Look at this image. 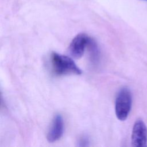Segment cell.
Wrapping results in <instances>:
<instances>
[{"mask_svg": "<svg viewBox=\"0 0 147 147\" xmlns=\"http://www.w3.org/2000/svg\"><path fill=\"white\" fill-rule=\"evenodd\" d=\"M51 63L53 72L57 76L78 75L82 72L71 57L56 52H53L51 55Z\"/></svg>", "mask_w": 147, "mask_h": 147, "instance_id": "1", "label": "cell"}, {"mask_svg": "<svg viewBox=\"0 0 147 147\" xmlns=\"http://www.w3.org/2000/svg\"><path fill=\"white\" fill-rule=\"evenodd\" d=\"M132 105V95L127 87H123L118 92L115 102V112L120 121L127 119L130 112Z\"/></svg>", "mask_w": 147, "mask_h": 147, "instance_id": "2", "label": "cell"}, {"mask_svg": "<svg viewBox=\"0 0 147 147\" xmlns=\"http://www.w3.org/2000/svg\"><path fill=\"white\" fill-rule=\"evenodd\" d=\"M131 141L134 147L147 146V127L140 119H137L133 125Z\"/></svg>", "mask_w": 147, "mask_h": 147, "instance_id": "3", "label": "cell"}, {"mask_svg": "<svg viewBox=\"0 0 147 147\" xmlns=\"http://www.w3.org/2000/svg\"><path fill=\"white\" fill-rule=\"evenodd\" d=\"M91 38L85 33L77 34L69 46V52L72 57L80 59L84 54L86 47L88 46Z\"/></svg>", "mask_w": 147, "mask_h": 147, "instance_id": "4", "label": "cell"}, {"mask_svg": "<svg viewBox=\"0 0 147 147\" xmlns=\"http://www.w3.org/2000/svg\"><path fill=\"white\" fill-rule=\"evenodd\" d=\"M64 133V121L62 116L56 114L53 119L51 126L48 132L47 138L48 142H54L59 140Z\"/></svg>", "mask_w": 147, "mask_h": 147, "instance_id": "5", "label": "cell"}, {"mask_svg": "<svg viewBox=\"0 0 147 147\" xmlns=\"http://www.w3.org/2000/svg\"><path fill=\"white\" fill-rule=\"evenodd\" d=\"M88 140L86 137H82L80 140H79V146H88Z\"/></svg>", "mask_w": 147, "mask_h": 147, "instance_id": "6", "label": "cell"}, {"mask_svg": "<svg viewBox=\"0 0 147 147\" xmlns=\"http://www.w3.org/2000/svg\"><path fill=\"white\" fill-rule=\"evenodd\" d=\"M146 1H147V0H146Z\"/></svg>", "mask_w": 147, "mask_h": 147, "instance_id": "7", "label": "cell"}]
</instances>
